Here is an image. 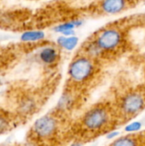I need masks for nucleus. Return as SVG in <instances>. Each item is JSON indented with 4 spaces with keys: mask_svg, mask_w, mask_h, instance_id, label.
<instances>
[{
    "mask_svg": "<svg viewBox=\"0 0 145 146\" xmlns=\"http://www.w3.org/2000/svg\"><path fill=\"white\" fill-rule=\"evenodd\" d=\"M45 38V33L42 30H26L20 37L23 43H36L40 42Z\"/></svg>",
    "mask_w": 145,
    "mask_h": 146,
    "instance_id": "10",
    "label": "nucleus"
},
{
    "mask_svg": "<svg viewBox=\"0 0 145 146\" xmlns=\"http://www.w3.org/2000/svg\"><path fill=\"white\" fill-rule=\"evenodd\" d=\"M36 107L37 106H36L35 100L32 98L26 97L21 101V103L18 106V110L20 112V114H21L23 115H27L32 114V112L35 110Z\"/></svg>",
    "mask_w": 145,
    "mask_h": 146,
    "instance_id": "12",
    "label": "nucleus"
},
{
    "mask_svg": "<svg viewBox=\"0 0 145 146\" xmlns=\"http://www.w3.org/2000/svg\"><path fill=\"white\" fill-rule=\"evenodd\" d=\"M110 121V112L105 106L91 108L82 117V125L87 131L99 132L106 128Z\"/></svg>",
    "mask_w": 145,
    "mask_h": 146,
    "instance_id": "2",
    "label": "nucleus"
},
{
    "mask_svg": "<svg viewBox=\"0 0 145 146\" xmlns=\"http://www.w3.org/2000/svg\"><path fill=\"white\" fill-rule=\"evenodd\" d=\"M120 108L124 115L132 117L145 108V96L139 92H128L121 98Z\"/></svg>",
    "mask_w": 145,
    "mask_h": 146,
    "instance_id": "4",
    "label": "nucleus"
},
{
    "mask_svg": "<svg viewBox=\"0 0 145 146\" xmlns=\"http://www.w3.org/2000/svg\"><path fill=\"white\" fill-rule=\"evenodd\" d=\"M58 129V121L51 115L38 118L32 125V133L39 139H47L54 136Z\"/></svg>",
    "mask_w": 145,
    "mask_h": 146,
    "instance_id": "5",
    "label": "nucleus"
},
{
    "mask_svg": "<svg viewBox=\"0 0 145 146\" xmlns=\"http://www.w3.org/2000/svg\"><path fill=\"white\" fill-rule=\"evenodd\" d=\"M83 23H84L83 20L74 19V20L68 21L63 23L56 25L53 28V30L57 33H61V35L73 36V35H75V29L81 27Z\"/></svg>",
    "mask_w": 145,
    "mask_h": 146,
    "instance_id": "8",
    "label": "nucleus"
},
{
    "mask_svg": "<svg viewBox=\"0 0 145 146\" xmlns=\"http://www.w3.org/2000/svg\"><path fill=\"white\" fill-rule=\"evenodd\" d=\"M84 48H85V55L90 56L92 59L94 57H97V56H101V54L103 53V51L100 49V47L97 45V44L96 43V41L94 39L86 43V44L85 45Z\"/></svg>",
    "mask_w": 145,
    "mask_h": 146,
    "instance_id": "13",
    "label": "nucleus"
},
{
    "mask_svg": "<svg viewBox=\"0 0 145 146\" xmlns=\"http://www.w3.org/2000/svg\"><path fill=\"white\" fill-rule=\"evenodd\" d=\"M109 146H141V141L137 136L128 134L114 139Z\"/></svg>",
    "mask_w": 145,
    "mask_h": 146,
    "instance_id": "11",
    "label": "nucleus"
},
{
    "mask_svg": "<svg viewBox=\"0 0 145 146\" xmlns=\"http://www.w3.org/2000/svg\"><path fill=\"white\" fill-rule=\"evenodd\" d=\"M126 0H102L101 9L107 15H117L126 8Z\"/></svg>",
    "mask_w": 145,
    "mask_h": 146,
    "instance_id": "6",
    "label": "nucleus"
},
{
    "mask_svg": "<svg viewBox=\"0 0 145 146\" xmlns=\"http://www.w3.org/2000/svg\"><path fill=\"white\" fill-rule=\"evenodd\" d=\"M21 146H38L35 143H32V142H28V143H26L24 145H22Z\"/></svg>",
    "mask_w": 145,
    "mask_h": 146,
    "instance_id": "18",
    "label": "nucleus"
},
{
    "mask_svg": "<svg viewBox=\"0 0 145 146\" xmlns=\"http://www.w3.org/2000/svg\"><path fill=\"white\" fill-rule=\"evenodd\" d=\"M119 135V132H116V131H111L109 133H107V139H115L116 137H118Z\"/></svg>",
    "mask_w": 145,
    "mask_h": 146,
    "instance_id": "17",
    "label": "nucleus"
},
{
    "mask_svg": "<svg viewBox=\"0 0 145 146\" xmlns=\"http://www.w3.org/2000/svg\"><path fill=\"white\" fill-rule=\"evenodd\" d=\"M73 101L74 99H73V96L72 95V93L69 92H65L58 101L57 108L61 110H68L73 106Z\"/></svg>",
    "mask_w": 145,
    "mask_h": 146,
    "instance_id": "14",
    "label": "nucleus"
},
{
    "mask_svg": "<svg viewBox=\"0 0 145 146\" xmlns=\"http://www.w3.org/2000/svg\"><path fill=\"white\" fill-rule=\"evenodd\" d=\"M38 58L40 62L45 65L50 66L55 64L59 59V52L55 46L45 45L38 52Z\"/></svg>",
    "mask_w": 145,
    "mask_h": 146,
    "instance_id": "7",
    "label": "nucleus"
},
{
    "mask_svg": "<svg viewBox=\"0 0 145 146\" xmlns=\"http://www.w3.org/2000/svg\"><path fill=\"white\" fill-rule=\"evenodd\" d=\"M143 124L140 121H132L126 126L125 132L128 133L129 134H133L134 133H138L141 130Z\"/></svg>",
    "mask_w": 145,
    "mask_h": 146,
    "instance_id": "15",
    "label": "nucleus"
},
{
    "mask_svg": "<svg viewBox=\"0 0 145 146\" xmlns=\"http://www.w3.org/2000/svg\"><path fill=\"white\" fill-rule=\"evenodd\" d=\"M96 73V65L93 59L86 55L75 56L68 65V74L70 80L77 84L89 81Z\"/></svg>",
    "mask_w": 145,
    "mask_h": 146,
    "instance_id": "1",
    "label": "nucleus"
},
{
    "mask_svg": "<svg viewBox=\"0 0 145 146\" xmlns=\"http://www.w3.org/2000/svg\"><path fill=\"white\" fill-rule=\"evenodd\" d=\"M94 40L103 52H111L121 46L123 35L119 28L109 27L101 30Z\"/></svg>",
    "mask_w": 145,
    "mask_h": 146,
    "instance_id": "3",
    "label": "nucleus"
},
{
    "mask_svg": "<svg viewBox=\"0 0 145 146\" xmlns=\"http://www.w3.org/2000/svg\"><path fill=\"white\" fill-rule=\"evenodd\" d=\"M9 128H10L9 119L6 115H4L3 114H0V134L4 133Z\"/></svg>",
    "mask_w": 145,
    "mask_h": 146,
    "instance_id": "16",
    "label": "nucleus"
},
{
    "mask_svg": "<svg viewBox=\"0 0 145 146\" xmlns=\"http://www.w3.org/2000/svg\"><path fill=\"white\" fill-rule=\"evenodd\" d=\"M79 43V38L76 35L73 36H64L61 35L56 38V44L57 45L67 50V51H72L75 50Z\"/></svg>",
    "mask_w": 145,
    "mask_h": 146,
    "instance_id": "9",
    "label": "nucleus"
}]
</instances>
